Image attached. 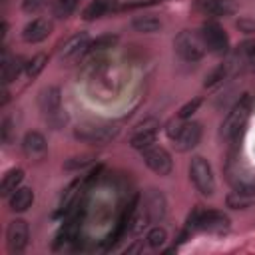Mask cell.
I'll list each match as a JSON object with an SVG mask.
<instances>
[{"label": "cell", "instance_id": "29", "mask_svg": "<svg viewBox=\"0 0 255 255\" xmlns=\"http://www.w3.org/2000/svg\"><path fill=\"white\" fill-rule=\"evenodd\" d=\"M199 106H201V98H193V100L185 102V104L179 108L177 118H179V120H187V118H191V116H193V114L199 110Z\"/></svg>", "mask_w": 255, "mask_h": 255}, {"label": "cell", "instance_id": "14", "mask_svg": "<svg viewBox=\"0 0 255 255\" xmlns=\"http://www.w3.org/2000/svg\"><path fill=\"white\" fill-rule=\"evenodd\" d=\"M22 151L32 157V159H40L46 155L48 151V143H46V137L40 133V131H28L22 139Z\"/></svg>", "mask_w": 255, "mask_h": 255}, {"label": "cell", "instance_id": "11", "mask_svg": "<svg viewBox=\"0 0 255 255\" xmlns=\"http://www.w3.org/2000/svg\"><path fill=\"white\" fill-rule=\"evenodd\" d=\"M155 139H157V122H155V120H147V122H143V124L137 126L135 133L131 135L129 145H131L133 149L143 151V149L151 147V145L155 143Z\"/></svg>", "mask_w": 255, "mask_h": 255}, {"label": "cell", "instance_id": "26", "mask_svg": "<svg viewBox=\"0 0 255 255\" xmlns=\"http://www.w3.org/2000/svg\"><path fill=\"white\" fill-rule=\"evenodd\" d=\"M116 42H118V38H116V36H112V34H104V36H100V38H96V40H92V42H90L88 52H90V54H94V52L108 50V48H112Z\"/></svg>", "mask_w": 255, "mask_h": 255}, {"label": "cell", "instance_id": "32", "mask_svg": "<svg viewBox=\"0 0 255 255\" xmlns=\"http://www.w3.org/2000/svg\"><path fill=\"white\" fill-rule=\"evenodd\" d=\"M46 4H48V0H22V8L28 14H34V12L42 10Z\"/></svg>", "mask_w": 255, "mask_h": 255}, {"label": "cell", "instance_id": "6", "mask_svg": "<svg viewBox=\"0 0 255 255\" xmlns=\"http://www.w3.org/2000/svg\"><path fill=\"white\" fill-rule=\"evenodd\" d=\"M201 40H203V46L215 54V56H225L229 52V38L225 34V30L217 24V22H205L201 26V32H199Z\"/></svg>", "mask_w": 255, "mask_h": 255}, {"label": "cell", "instance_id": "15", "mask_svg": "<svg viewBox=\"0 0 255 255\" xmlns=\"http://www.w3.org/2000/svg\"><path fill=\"white\" fill-rule=\"evenodd\" d=\"M88 46H90V36L86 32H78L74 34L72 38H68L62 48H60V56L64 60H70V58H76L84 52H88Z\"/></svg>", "mask_w": 255, "mask_h": 255}, {"label": "cell", "instance_id": "21", "mask_svg": "<svg viewBox=\"0 0 255 255\" xmlns=\"http://www.w3.org/2000/svg\"><path fill=\"white\" fill-rule=\"evenodd\" d=\"M78 227H80V215L70 217V219L62 225V229H60V233H58V237H56V247H60L62 243H68V241L76 239Z\"/></svg>", "mask_w": 255, "mask_h": 255}, {"label": "cell", "instance_id": "33", "mask_svg": "<svg viewBox=\"0 0 255 255\" xmlns=\"http://www.w3.org/2000/svg\"><path fill=\"white\" fill-rule=\"evenodd\" d=\"M10 131H12V120L6 118L4 124H2V139L4 141H10Z\"/></svg>", "mask_w": 255, "mask_h": 255}, {"label": "cell", "instance_id": "22", "mask_svg": "<svg viewBox=\"0 0 255 255\" xmlns=\"http://www.w3.org/2000/svg\"><path fill=\"white\" fill-rule=\"evenodd\" d=\"M22 66H26V64H22L20 58H16V56L10 58V56L6 54V56H4V62H2V80H4V84L16 80L18 74H20V70H22Z\"/></svg>", "mask_w": 255, "mask_h": 255}, {"label": "cell", "instance_id": "4", "mask_svg": "<svg viewBox=\"0 0 255 255\" xmlns=\"http://www.w3.org/2000/svg\"><path fill=\"white\" fill-rule=\"evenodd\" d=\"M189 227H197L209 233H223L229 229V217L217 209H207V211L195 209L189 215Z\"/></svg>", "mask_w": 255, "mask_h": 255}, {"label": "cell", "instance_id": "34", "mask_svg": "<svg viewBox=\"0 0 255 255\" xmlns=\"http://www.w3.org/2000/svg\"><path fill=\"white\" fill-rule=\"evenodd\" d=\"M241 50H243V54H247V56H255V40L245 42V44L241 46Z\"/></svg>", "mask_w": 255, "mask_h": 255}, {"label": "cell", "instance_id": "23", "mask_svg": "<svg viewBox=\"0 0 255 255\" xmlns=\"http://www.w3.org/2000/svg\"><path fill=\"white\" fill-rule=\"evenodd\" d=\"M225 201H227V207H231V209H245L255 201V197H253V193H247V191L239 189V191L229 193Z\"/></svg>", "mask_w": 255, "mask_h": 255}, {"label": "cell", "instance_id": "19", "mask_svg": "<svg viewBox=\"0 0 255 255\" xmlns=\"http://www.w3.org/2000/svg\"><path fill=\"white\" fill-rule=\"evenodd\" d=\"M22 179H24V171H22V169H16V167H14V169L6 171V175L2 177V183H0V195L10 197V195L20 187Z\"/></svg>", "mask_w": 255, "mask_h": 255}, {"label": "cell", "instance_id": "30", "mask_svg": "<svg viewBox=\"0 0 255 255\" xmlns=\"http://www.w3.org/2000/svg\"><path fill=\"white\" fill-rule=\"evenodd\" d=\"M225 74H227L225 66H217L213 72H209V74L205 76V82H203V86H205V88H211V86L219 84V82L225 78Z\"/></svg>", "mask_w": 255, "mask_h": 255}, {"label": "cell", "instance_id": "1", "mask_svg": "<svg viewBox=\"0 0 255 255\" xmlns=\"http://www.w3.org/2000/svg\"><path fill=\"white\" fill-rule=\"evenodd\" d=\"M249 114H251V98L247 94H243L233 106L231 110L227 112L223 124H221V135L223 139L227 141H233L239 137L241 129L245 128L247 120H249Z\"/></svg>", "mask_w": 255, "mask_h": 255}, {"label": "cell", "instance_id": "27", "mask_svg": "<svg viewBox=\"0 0 255 255\" xmlns=\"http://www.w3.org/2000/svg\"><path fill=\"white\" fill-rule=\"evenodd\" d=\"M80 187V181H74V183H70V187L66 189V195L62 197V203H60V211H58V215H64V213H68L70 211V207L76 203V189Z\"/></svg>", "mask_w": 255, "mask_h": 255}, {"label": "cell", "instance_id": "3", "mask_svg": "<svg viewBox=\"0 0 255 255\" xmlns=\"http://www.w3.org/2000/svg\"><path fill=\"white\" fill-rule=\"evenodd\" d=\"M38 104H40V110L42 114L50 120V124L54 128L62 126L66 122V116L62 114V92L58 86H48L40 92L38 96Z\"/></svg>", "mask_w": 255, "mask_h": 255}, {"label": "cell", "instance_id": "28", "mask_svg": "<svg viewBox=\"0 0 255 255\" xmlns=\"http://www.w3.org/2000/svg\"><path fill=\"white\" fill-rule=\"evenodd\" d=\"M80 0H56L54 2V14L58 18H68L74 14V10L78 8Z\"/></svg>", "mask_w": 255, "mask_h": 255}, {"label": "cell", "instance_id": "2", "mask_svg": "<svg viewBox=\"0 0 255 255\" xmlns=\"http://www.w3.org/2000/svg\"><path fill=\"white\" fill-rule=\"evenodd\" d=\"M189 179L191 183L195 185V189L201 193V195H213L215 191V177H213V169H211V163L201 157V155H195L189 163Z\"/></svg>", "mask_w": 255, "mask_h": 255}, {"label": "cell", "instance_id": "18", "mask_svg": "<svg viewBox=\"0 0 255 255\" xmlns=\"http://www.w3.org/2000/svg\"><path fill=\"white\" fill-rule=\"evenodd\" d=\"M34 199H36V197H34V189H32V187H18V189L8 197L12 211H26L28 207H32Z\"/></svg>", "mask_w": 255, "mask_h": 255}, {"label": "cell", "instance_id": "7", "mask_svg": "<svg viewBox=\"0 0 255 255\" xmlns=\"http://www.w3.org/2000/svg\"><path fill=\"white\" fill-rule=\"evenodd\" d=\"M118 135L116 126H104V124H80L74 128V137L86 143H108Z\"/></svg>", "mask_w": 255, "mask_h": 255}, {"label": "cell", "instance_id": "16", "mask_svg": "<svg viewBox=\"0 0 255 255\" xmlns=\"http://www.w3.org/2000/svg\"><path fill=\"white\" fill-rule=\"evenodd\" d=\"M197 8L209 16H229L235 12V0H197Z\"/></svg>", "mask_w": 255, "mask_h": 255}, {"label": "cell", "instance_id": "20", "mask_svg": "<svg viewBox=\"0 0 255 255\" xmlns=\"http://www.w3.org/2000/svg\"><path fill=\"white\" fill-rule=\"evenodd\" d=\"M131 26H133L135 32H141V34H153V32H157V30L161 28V22H159V18H155V16H151V14H145V16H137V18H133Z\"/></svg>", "mask_w": 255, "mask_h": 255}, {"label": "cell", "instance_id": "12", "mask_svg": "<svg viewBox=\"0 0 255 255\" xmlns=\"http://www.w3.org/2000/svg\"><path fill=\"white\" fill-rule=\"evenodd\" d=\"M52 32V24L46 18H34L32 22H28L22 30V40L28 44H38L44 42Z\"/></svg>", "mask_w": 255, "mask_h": 255}, {"label": "cell", "instance_id": "25", "mask_svg": "<svg viewBox=\"0 0 255 255\" xmlns=\"http://www.w3.org/2000/svg\"><path fill=\"white\" fill-rule=\"evenodd\" d=\"M145 239H147V245H149L151 249H159V247L165 245V241H167V231L157 225V227H153V229L147 231Z\"/></svg>", "mask_w": 255, "mask_h": 255}, {"label": "cell", "instance_id": "13", "mask_svg": "<svg viewBox=\"0 0 255 255\" xmlns=\"http://www.w3.org/2000/svg\"><path fill=\"white\" fill-rule=\"evenodd\" d=\"M145 221H161L165 217V197L159 191H151L147 193L145 201H143V213Z\"/></svg>", "mask_w": 255, "mask_h": 255}, {"label": "cell", "instance_id": "17", "mask_svg": "<svg viewBox=\"0 0 255 255\" xmlns=\"http://www.w3.org/2000/svg\"><path fill=\"white\" fill-rule=\"evenodd\" d=\"M118 10V0H92L84 8V20H98L110 12Z\"/></svg>", "mask_w": 255, "mask_h": 255}, {"label": "cell", "instance_id": "9", "mask_svg": "<svg viewBox=\"0 0 255 255\" xmlns=\"http://www.w3.org/2000/svg\"><path fill=\"white\" fill-rule=\"evenodd\" d=\"M30 229L24 219H12L6 229V245L10 253H22L28 245Z\"/></svg>", "mask_w": 255, "mask_h": 255}, {"label": "cell", "instance_id": "24", "mask_svg": "<svg viewBox=\"0 0 255 255\" xmlns=\"http://www.w3.org/2000/svg\"><path fill=\"white\" fill-rule=\"evenodd\" d=\"M46 64H48V56L46 54H36L32 60H28V64L24 66V70H26V76L28 78H36L44 68H46Z\"/></svg>", "mask_w": 255, "mask_h": 255}, {"label": "cell", "instance_id": "10", "mask_svg": "<svg viewBox=\"0 0 255 255\" xmlns=\"http://www.w3.org/2000/svg\"><path fill=\"white\" fill-rule=\"evenodd\" d=\"M199 139H201V124L187 122V124H181V129L173 137V143L179 151H189L199 143Z\"/></svg>", "mask_w": 255, "mask_h": 255}, {"label": "cell", "instance_id": "31", "mask_svg": "<svg viewBox=\"0 0 255 255\" xmlns=\"http://www.w3.org/2000/svg\"><path fill=\"white\" fill-rule=\"evenodd\" d=\"M92 161H94L92 155H78V157H70V159L64 163V167H66V169H82V167L90 165Z\"/></svg>", "mask_w": 255, "mask_h": 255}, {"label": "cell", "instance_id": "5", "mask_svg": "<svg viewBox=\"0 0 255 255\" xmlns=\"http://www.w3.org/2000/svg\"><path fill=\"white\" fill-rule=\"evenodd\" d=\"M173 48L175 52L185 60V62H197L203 58L205 54V46H203V40L201 36H195L193 32L189 30H183L175 36V42H173Z\"/></svg>", "mask_w": 255, "mask_h": 255}, {"label": "cell", "instance_id": "8", "mask_svg": "<svg viewBox=\"0 0 255 255\" xmlns=\"http://www.w3.org/2000/svg\"><path fill=\"white\" fill-rule=\"evenodd\" d=\"M141 155H143L145 165H147L153 173H157V175H169V173H171L173 161H171V155H169V151H167L165 147H161V145H151V147L143 149Z\"/></svg>", "mask_w": 255, "mask_h": 255}]
</instances>
